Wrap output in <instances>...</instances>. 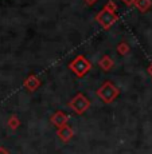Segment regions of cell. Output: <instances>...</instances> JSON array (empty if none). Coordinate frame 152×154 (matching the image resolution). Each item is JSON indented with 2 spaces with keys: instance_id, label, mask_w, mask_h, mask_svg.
Returning a JSON list of instances; mask_svg holds the SVG:
<instances>
[{
  "instance_id": "15",
  "label": "cell",
  "mask_w": 152,
  "mask_h": 154,
  "mask_svg": "<svg viewBox=\"0 0 152 154\" xmlns=\"http://www.w3.org/2000/svg\"><path fill=\"white\" fill-rule=\"evenodd\" d=\"M147 71H148V74H150V75H151V78H152V63L150 64V66H148V69H147Z\"/></svg>"
},
{
  "instance_id": "2",
  "label": "cell",
  "mask_w": 152,
  "mask_h": 154,
  "mask_svg": "<svg viewBox=\"0 0 152 154\" xmlns=\"http://www.w3.org/2000/svg\"><path fill=\"white\" fill-rule=\"evenodd\" d=\"M97 95L102 99L104 103H112L113 100L120 95V90L112 83L111 81H106L101 85V87L97 90Z\"/></svg>"
},
{
  "instance_id": "1",
  "label": "cell",
  "mask_w": 152,
  "mask_h": 154,
  "mask_svg": "<svg viewBox=\"0 0 152 154\" xmlns=\"http://www.w3.org/2000/svg\"><path fill=\"white\" fill-rule=\"evenodd\" d=\"M69 69L70 71H73V74L77 78H82L92 70V63L83 55H77L69 63Z\"/></svg>"
},
{
  "instance_id": "11",
  "label": "cell",
  "mask_w": 152,
  "mask_h": 154,
  "mask_svg": "<svg viewBox=\"0 0 152 154\" xmlns=\"http://www.w3.org/2000/svg\"><path fill=\"white\" fill-rule=\"evenodd\" d=\"M19 126H20L19 118H18L16 115H11L10 119H8V127H10L11 130H16Z\"/></svg>"
},
{
  "instance_id": "16",
  "label": "cell",
  "mask_w": 152,
  "mask_h": 154,
  "mask_svg": "<svg viewBox=\"0 0 152 154\" xmlns=\"http://www.w3.org/2000/svg\"><path fill=\"white\" fill-rule=\"evenodd\" d=\"M0 154H8L7 152H5L4 149H2V147H0Z\"/></svg>"
},
{
  "instance_id": "4",
  "label": "cell",
  "mask_w": 152,
  "mask_h": 154,
  "mask_svg": "<svg viewBox=\"0 0 152 154\" xmlns=\"http://www.w3.org/2000/svg\"><path fill=\"white\" fill-rule=\"evenodd\" d=\"M117 19H118L117 14H113L111 11L105 10V8H102V10L96 15V22L100 23L104 29H109L117 22Z\"/></svg>"
},
{
  "instance_id": "8",
  "label": "cell",
  "mask_w": 152,
  "mask_h": 154,
  "mask_svg": "<svg viewBox=\"0 0 152 154\" xmlns=\"http://www.w3.org/2000/svg\"><path fill=\"white\" fill-rule=\"evenodd\" d=\"M98 66L104 71L108 72V71H111L113 69V66H115V60H113L109 55H104V56H101V59L98 60Z\"/></svg>"
},
{
  "instance_id": "7",
  "label": "cell",
  "mask_w": 152,
  "mask_h": 154,
  "mask_svg": "<svg viewBox=\"0 0 152 154\" xmlns=\"http://www.w3.org/2000/svg\"><path fill=\"white\" fill-rule=\"evenodd\" d=\"M57 135L62 142H69L74 137V130L70 125H65L59 129H57Z\"/></svg>"
},
{
  "instance_id": "3",
  "label": "cell",
  "mask_w": 152,
  "mask_h": 154,
  "mask_svg": "<svg viewBox=\"0 0 152 154\" xmlns=\"http://www.w3.org/2000/svg\"><path fill=\"white\" fill-rule=\"evenodd\" d=\"M69 107L76 112V114L82 115L83 112H86V110L90 107V100L86 98L82 93H78L76 97H73V98L70 99Z\"/></svg>"
},
{
  "instance_id": "12",
  "label": "cell",
  "mask_w": 152,
  "mask_h": 154,
  "mask_svg": "<svg viewBox=\"0 0 152 154\" xmlns=\"http://www.w3.org/2000/svg\"><path fill=\"white\" fill-rule=\"evenodd\" d=\"M104 8L108 10V11H111V12H113V14L117 12V4H116L113 0H108V2L105 3V5H104Z\"/></svg>"
},
{
  "instance_id": "10",
  "label": "cell",
  "mask_w": 152,
  "mask_h": 154,
  "mask_svg": "<svg viewBox=\"0 0 152 154\" xmlns=\"http://www.w3.org/2000/svg\"><path fill=\"white\" fill-rule=\"evenodd\" d=\"M116 50H117V54L118 55H128L131 51V47L129 44H128L127 42H120L117 44V47H116Z\"/></svg>"
},
{
  "instance_id": "13",
  "label": "cell",
  "mask_w": 152,
  "mask_h": 154,
  "mask_svg": "<svg viewBox=\"0 0 152 154\" xmlns=\"http://www.w3.org/2000/svg\"><path fill=\"white\" fill-rule=\"evenodd\" d=\"M121 2H123L125 5H128V7H131V5H135L136 0H121Z\"/></svg>"
},
{
  "instance_id": "5",
  "label": "cell",
  "mask_w": 152,
  "mask_h": 154,
  "mask_svg": "<svg viewBox=\"0 0 152 154\" xmlns=\"http://www.w3.org/2000/svg\"><path fill=\"white\" fill-rule=\"evenodd\" d=\"M67 121H69L67 114H66V112H63V111H61V110L55 111L54 114L50 117V122H51V125L55 126L57 129H59V127L67 125Z\"/></svg>"
},
{
  "instance_id": "6",
  "label": "cell",
  "mask_w": 152,
  "mask_h": 154,
  "mask_svg": "<svg viewBox=\"0 0 152 154\" xmlns=\"http://www.w3.org/2000/svg\"><path fill=\"white\" fill-rule=\"evenodd\" d=\"M42 82L40 79L38 78L35 74H31V75H28L27 78L24 79V82H23V87L27 88L30 93H34V91H37L38 88L40 87Z\"/></svg>"
},
{
  "instance_id": "9",
  "label": "cell",
  "mask_w": 152,
  "mask_h": 154,
  "mask_svg": "<svg viewBox=\"0 0 152 154\" xmlns=\"http://www.w3.org/2000/svg\"><path fill=\"white\" fill-rule=\"evenodd\" d=\"M135 7L137 8V11H140L141 14H144L152 7V0H136Z\"/></svg>"
},
{
  "instance_id": "14",
  "label": "cell",
  "mask_w": 152,
  "mask_h": 154,
  "mask_svg": "<svg viewBox=\"0 0 152 154\" xmlns=\"http://www.w3.org/2000/svg\"><path fill=\"white\" fill-rule=\"evenodd\" d=\"M83 2H85L88 5H94L98 2V0H83Z\"/></svg>"
}]
</instances>
